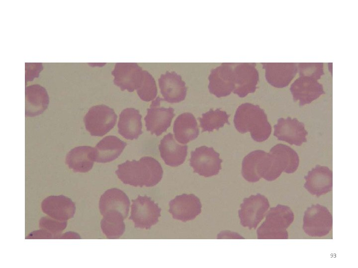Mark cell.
<instances>
[{"label":"cell","mask_w":358,"mask_h":268,"mask_svg":"<svg viewBox=\"0 0 358 268\" xmlns=\"http://www.w3.org/2000/svg\"><path fill=\"white\" fill-rule=\"evenodd\" d=\"M115 173L125 184L134 187H153L161 180L163 170L156 159L150 156L138 161L127 160L118 165Z\"/></svg>","instance_id":"cell-1"},{"label":"cell","mask_w":358,"mask_h":268,"mask_svg":"<svg viewBox=\"0 0 358 268\" xmlns=\"http://www.w3.org/2000/svg\"><path fill=\"white\" fill-rule=\"evenodd\" d=\"M234 123L239 133L250 132L252 138L257 142L266 140L271 133V127L264 110L250 103L242 104L238 107Z\"/></svg>","instance_id":"cell-2"},{"label":"cell","mask_w":358,"mask_h":268,"mask_svg":"<svg viewBox=\"0 0 358 268\" xmlns=\"http://www.w3.org/2000/svg\"><path fill=\"white\" fill-rule=\"evenodd\" d=\"M299 164V158L294 149L284 144H277L268 153L266 169L263 178L268 181H273L282 172H295Z\"/></svg>","instance_id":"cell-3"},{"label":"cell","mask_w":358,"mask_h":268,"mask_svg":"<svg viewBox=\"0 0 358 268\" xmlns=\"http://www.w3.org/2000/svg\"><path fill=\"white\" fill-rule=\"evenodd\" d=\"M294 214L289 207L278 204L267 212L266 219L257 231L259 239L288 238L287 228L294 220Z\"/></svg>","instance_id":"cell-4"},{"label":"cell","mask_w":358,"mask_h":268,"mask_svg":"<svg viewBox=\"0 0 358 268\" xmlns=\"http://www.w3.org/2000/svg\"><path fill=\"white\" fill-rule=\"evenodd\" d=\"M117 119L112 108L101 104L90 108L84 118V122L91 135L102 136L114 128Z\"/></svg>","instance_id":"cell-5"},{"label":"cell","mask_w":358,"mask_h":268,"mask_svg":"<svg viewBox=\"0 0 358 268\" xmlns=\"http://www.w3.org/2000/svg\"><path fill=\"white\" fill-rule=\"evenodd\" d=\"M332 224L330 211L322 205H312L304 212L303 229L309 236L321 237L327 235L330 232Z\"/></svg>","instance_id":"cell-6"},{"label":"cell","mask_w":358,"mask_h":268,"mask_svg":"<svg viewBox=\"0 0 358 268\" xmlns=\"http://www.w3.org/2000/svg\"><path fill=\"white\" fill-rule=\"evenodd\" d=\"M132 202L129 219L134 222L135 227L147 230L159 221L161 208L151 197L138 196Z\"/></svg>","instance_id":"cell-7"},{"label":"cell","mask_w":358,"mask_h":268,"mask_svg":"<svg viewBox=\"0 0 358 268\" xmlns=\"http://www.w3.org/2000/svg\"><path fill=\"white\" fill-rule=\"evenodd\" d=\"M269 207L268 199L260 194L245 198L238 211L241 224L249 229H256L264 219Z\"/></svg>","instance_id":"cell-8"},{"label":"cell","mask_w":358,"mask_h":268,"mask_svg":"<svg viewBox=\"0 0 358 268\" xmlns=\"http://www.w3.org/2000/svg\"><path fill=\"white\" fill-rule=\"evenodd\" d=\"M222 162L219 154L212 147L201 146L191 152L189 165L194 172L209 177L219 173Z\"/></svg>","instance_id":"cell-9"},{"label":"cell","mask_w":358,"mask_h":268,"mask_svg":"<svg viewBox=\"0 0 358 268\" xmlns=\"http://www.w3.org/2000/svg\"><path fill=\"white\" fill-rule=\"evenodd\" d=\"M160 97L153 100L147 109V115L144 118L147 130L157 136L161 135L170 127L175 114L173 108H165L160 106Z\"/></svg>","instance_id":"cell-10"},{"label":"cell","mask_w":358,"mask_h":268,"mask_svg":"<svg viewBox=\"0 0 358 268\" xmlns=\"http://www.w3.org/2000/svg\"><path fill=\"white\" fill-rule=\"evenodd\" d=\"M233 63H223L212 69L209 75L208 89L217 97L227 96L233 91L235 76Z\"/></svg>","instance_id":"cell-11"},{"label":"cell","mask_w":358,"mask_h":268,"mask_svg":"<svg viewBox=\"0 0 358 268\" xmlns=\"http://www.w3.org/2000/svg\"><path fill=\"white\" fill-rule=\"evenodd\" d=\"M254 63H234L235 87L233 93L244 97L255 92L259 80V74Z\"/></svg>","instance_id":"cell-12"},{"label":"cell","mask_w":358,"mask_h":268,"mask_svg":"<svg viewBox=\"0 0 358 268\" xmlns=\"http://www.w3.org/2000/svg\"><path fill=\"white\" fill-rule=\"evenodd\" d=\"M307 134L304 124L296 118H280L274 126V136L291 145L301 146L307 141Z\"/></svg>","instance_id":"cell-13"},{"label":"cell","mask_w":358,"mask_h":268,"mask_svg":"<svg viewBox=\"0 0 358 268\" xmlns=\"http://www.w3.org/2000/svg\"><path fill=\"white\" fill-rule=\"evenodd\" d=\"M169 212L174 219L186 222L194 219L201 211V203L194 194H183L169 202Z\"/></svg>","instance_id":"cell-14"},{"label":"cell","mask_w":358,"mask_h":268,"mask_svg":"<svg viewBox=\"0 0 358 268\" xmlns=\"http://www.w3.org/2000/svg\"><path fill=\"white\" fill-rule=\"evenodd\" d=\"M143 70L136 63H117L111 72L113 83L122 91L133 92L139 84Z\"/></svg>","instance_id":"cell-15"},{"label":"cell","mask_w":358,"mask_h":268,"mask_svg":"<svg viewBox=\"0 0 358 268\" xmlns=\"http://www.w3.org/2000/svg\"><path fill=\"white\" fill-rule=\"evenodd\" d=\"M290 90L293 100L299 101L300 106L310 104L325 94L322 84L306 76H299L291 85Z\"/></svg>","instance_id":"cell-16"},{"label":"cell","mask_w":358,"mask_h":268,"mask_svg":"<svg viewBox=\"0 0 358 268\" xmlns=\"http://www.w3.org/2000/svg\"><path fill=\"white\" fill-rule=\"evenodd\" d=\"M268 82L276 88L289 85L297 72V64L294 63H262Z\"/></svg>","instance_id":"cell-17"},{"label":"cell","mask_w":358,"mask_h":268,"mask_svg":"<svg viewBox=\"0 0 358 268\" xmlns=\"http://www.w3.org/2000/svg\"><path fill=\"white\" fill-rule=\"evenodd\" d=\"M158 82L164 101L175 103L184 100L187 87L179 74L174 71H167L161 75Z\"/></svg>","instance_id":"cell-18"},{"label":"cell","mask_w":358,"mask_h":268,"mask_svg":"<svg viewBox=\"0 0 358 268\" xmlns=\"http://www.w3.org/2000/svg\"><path fill=\"white\" fill-rule=\"evenodd\" d=\"M305 189L311 195L319 197L332 191L333 173L327 166L316 165L304 177Z\"/></svg>","instance_id":"cell-19"},{"label":"cell","mask_w":358,"mask_h":268,"mask_svg":"<svg viewBox=\"0 0 358 268\" xmlns=\"http://www.w3.org/2000/svg\"><path fill=\"white\" fill-rule=\"evenodd\" d=\"M41 209L51 217L67 221L74 217L76 205L70 198L64 195L50 196L43 200Z\"/></svg>","instance_id":"cell-20"},{"label":"cell","mask_w":358,"mask_h":268,"mask_svg":"<svg viewBox=\"0 0 358 268\" xmlns=\"http://www.w3.org/2000/svg\"><path fill=\"white\" fill-rule=\"evenodd\" d=\"M159 149L165 164L171 167H177L182 164L187 153V146L178 143L171 133L165 135L161 139Z\"/></svg>","instance_id":"cell-21"},{"label":"cell","mask_w":358,"mask_h":268,"mask_svg":"<svg viewBox=\"0 0 358 268\" xmlns=\"http://www.w3.org/2000/svg\"><path fill=\"white\" fill-rule=\"evenodd\" d=\"M25 114L27 117H33L42 114L47 108L49 98L46 89L39 84L25 87Z\"/></svg>","instance_id":"cell-22"},{"label":"cell","mask_w":358,"mask_h":268,"mask_svg":"<svg viewBox=\"0 0 358 268\" xmlns=\"http://www.w3.org/2000/svg\"><path fill=\"white\" fill-rule=\"evenodd\" d=\"M130 202L126 194L117 188L106 190L100 197L99 209L102 216L110 210H117L124 218L128 215Z\"/></svg>","instance_id":"cell-23"},{"label":"cell","mask_w":358,"mask_h":268,"mask_svg":"<svg viewBox=\"0 0 358 268\" xmlns=\"http://www.w3.org/2000/svg\"><path fill=\"white\" fill-rule=\"evenodd\" d=\"M95 161L94 148L80 146L71 149L67 154L65 162L74 172L86 173L90 171Z\"/></svg>","instance_id":"cell-24"},{"label":"cell","mask_w":358,"mask_h":268,"mask_svg":"<svg viewBox=\"0 0 358 268\" xmlns=\"http://www.w3.org/2000/svg\"><path fill=\"white\" fill-rule=\"evenodd\" d=\"M142 116L133 108H127L121 111L118 123V133L127 139H137L142 134Z\"/></svg>","instance_id":"cell-25"},{"label":"cell","mask_w":358,"mask_h":268,"mask_svg":"<svg viewBox=\"0 0 358 268\" xmlns=\"http://www.w3.org/2000/svg\"><path fill=\"white\" fill-rule=\"evenodd\" d=\"M127 143L114 135H108L100 140L94 147L95 161L107 163L117 158Z\"/></svg>","instance_id":"cell-26"},{"label":"cell","mask_w":358,"mask_h":268,"mask_svg":"<svg viewBox=\"0 0 358 268\" xmlns=\"http://www.w3.org/2000/svg\"><path fill=\"white\" fill-rule=\"evenodd\" d=\"M173 132L176 139L182 144L197 138L199 131L193 115L190 113L179 115L175 121Z\"/></svg>","instance_id":"cell-27"},{"label":"cell","mask_w":358,"mask_h":268,"mask_svg":"<svg viewBox=\"0 0 358 268\" xmlns=\"http://www.w3.org/2000/svg\"><path fill=\"white\" fill-rule=\"evenodd\" d=\"M266 153L264 150H256L249 153L244 158L241 173L246 181L254 183L261 179V166Z\"/></svg>","instance_id":"cell-28"},{"label":"cell","mask_w":358,"mask_h":268,"mask_svg":"<svg viewBox=\"0 0 358 268\" xmlns=\"http://www.w3.org/2000/svg\"><path fill=\"white\" fill-rule=\"evenodd\" d=\"M102 216L100 222L102 233L109 239L119 238L125 230L122 214L117 210H110Z\"/></svg>","instance_id":"cell-29"},{"label":"cell","mask_w":358,"mask_h":268,"mask_svg":"<svg viewBox=\"0 0 358 268\" xmlns=\"http://www.w3.org/2000/svg\"><path fill=\"white\" fill-rule=\"evenodd\" d=\"M229 117L225 111L219 109H210L198 118L202 132H212L223 127L226 123L229 125Z\"/></svg>","instance_id":"cell-30"},{"label":"cell","mask_w":358,"mask_h":268,"mask_svg":"<svg viewBox=\"0 0 358 268\" xmlns=\"http://www.w3.org/2000/svg\"><path fill=\"white\" fill-rule=\"evenodd\" d=\"M136 91L140 98L144 101L149 102L156 98L158 93L156 81L148 71L143 70L142 78Z\"/></svg>","instance_id":"cell-31"},{"label":"cell","mask_w":358,"mask_h":268,"mask_svg":"<svg viewBox=\"0 0 358 268\" xmlns=\"http://www.w3.org/2000/svg\"><path fill=\"white\" fill-rule=\"evenodd\" d=\"M67 225V221H60L49 216L42 217L39 221V228L53 234L55 239H59Z\"/></svg>","instance_id":"cell-32"},{"label":"cell","mask_w":358,"mask_h":268,"mask_svg":"<svg viewBox=\"0 0 358 268\" xmlns=\"http://www.w3.org/2000/svg\"><path fill=\"white\" fill-rule=\"evenodd\" d=\"M297 70L299 76H309L318 80L324 74L323 63H298Z\"/></svg>","instance_id":"cell-33"},{"label":"cell","mask_w":358,"mask_h":268,"mask_svg":"<svg viewBox=\"0 0 358 268\" xmlns=\"http://www.w3.org/2000/svg\"><path fill=\"white\" fill-rule=\"evenodd\" d=\"M43 67L41 63H25V82L38 77Z\"/></svg>","instance_id":"cell-34"},{"label":"cell","mask_w":358,"mask_h":268,"mask_svg":"<svg viewBox=\"0 0 358 268\" xmlns=\"http://www.w3.org/2000/svg\"><path fill=\"white\" fill-rule=\"evenodd\" d=\"M25 239H55V236L49 232L40 229L31 232Z\"/></svg>","instance_id":"cell-35"},{"label":"cell","mask_w":358,"mask_h":268,"mask_svg":"<svg viewBox=\"0 0 358 268\" xmlns=\"http://www.w3.org/2000/svg\"><path fill=\"white\" fill-rule=\"evenodd\" d=\"M59 239H81L80 236L76 232L69 231L61 234Z\"/></svg>","instance_id":"cell-36"}]
</instances>
